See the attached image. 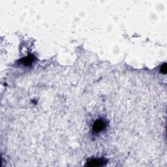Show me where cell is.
<instances>
[{"label":"cell","instance_id":"6da1fadb","mask_svg":"<svg viewBox=\"0 0 167 167\" xmlns=\"http://www.w3.org/2000/svg\"><path fill=\"white\" fill-rule=\"evenodd\" d=\"M105 127H106V123L105 121L101 120H97L94 124V126H93V130H94L95 133H99L101 132V131L103 130Z\"/></svg>","mask_w":167,"mask_h":167},{"label":"cell","instance_id":"7a4b0ae2","mask_svg":"<svg viewBox=\"0 0 167 167\" xmlns=\"http://www.w3.org/2000/svg\"><path fill=\"white\" fill-rule=\"evenodd\" d=\"M106 163L107 162H105V160L103 159H95L88 161L87 165L90 166H100L105 165Z\"/></svg>","mask_w":167,"mask_h":167},{"label":"cell","instance_id":"3957f363","mask_svg":"<svg viewBox=\"0 0 167 167\" xmlns=\"http://www.w3.org/2000/svg\"><path fill=\"white\" fill-rule=\"evenodd\" d=\"M34 58V56L32 55H29L27 57H24V58L21 60V63L24 65H30L33 62Z\"/></svg>","mask_w":167,"mask_h":167},{"label":"cell","instance_id":"277c9868","mask_svg":"<svg viewBox=\"0 0 167 167\" xmlns=\"http://www.w3.org/2000/svg\"><path fill=\"white\" fill-rule=\"evenodd\" d=\"M160 73H162L163 74H166V63H164L163 65L161 66V68H160Z\"/></svg>","mask_w":167,"mask_h":167}]
</instances>
